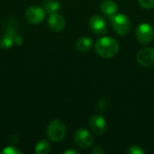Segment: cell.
Returning <instances> with one entry per match:
<instances>
[{
	"mask_svg": "<svg viewBox=\"0 0 154 154\" xmlns=\"http://www.w3.org/2000/svg\"><path fill=\"white\" fill-rule=\"evenodd\" d=\"M105 152H106V151L104 149H102L101 146H96L92 150V153L93 154H103Z\"/></svg>",
	"mask_w": 154,
	"mask_h": 154,
	"instance_id": "20",
	"label": "cell"
},
{
	"mask_svg": "<svg viewBox=\"0 0 154 154\" xmlns=\"http://www.w3.org/2000/svg\"><path fill=\"white\" fill-rule=\"evenodd\" d=\"M100 9L103 14H105L107 16H112L116 14L118 10V5L116 2L112 0H105L100 5Z\"/></svg>",
	"mask_w": 154,
	"mask_h": 154,
	"instance_id": "11",
	"label": "cell"
},
{
	"mask_svg": "<svg viewBox=\"0 0 154 154\" xmlns=\"http://www.w3.org/2000/svg\"><path fill=\"white\" fill-rule=\"evenodd\" d=\"M14 33L13 32H6L0 38V47L2 49H9L12 47L14 43Z\"/></svg>",
	"mask_w": 154,
	"mask_h": 154,
	"instance_id": "14",
	"label": "cell"
},
{
	"mask_svg": "<svg viewBox=\"0 0 154 154\" xmlns=\"http://www.w3.org/2000/svg\"><path fill=\"white\" fill-rule=\"evenodd\" d=\"M14 43L17 46H20L23 43V37L19 36V35H14Z\"/></svg>",
	"mask_w": 154,
	"mask_h": 154,
	"instance_id": "19",
	"label": "cell"
},
{
	"mask_svg": "<svg viewBox=\"0 0 154 154\" xmlns=\"http://www.w3.org/2000/svg\"><path fill=\"white\" fill-rule=\"evenodd\" d=\"M154 36V30L150 23H143L138 25L136 29V38L142 44L150 43Z\"/></svg>",
	"mask_w": 154,
	"mask_h": 154,
	"instance_id": "4",
	"label": "cell"
},
{
	"mask_svg": "<svg viewBox=\"0 0 154 154\" xmlns=\"http://www.w3.org/2000/svg\"><path fill=\"white\" fill-rule=\"evenodd\" d=\"M2 154H21L22 152L14 146H7L5 147L2 151H1Z\"/></svg>",
	"mask_w": 154,
	"mask_h": 154,
	"instance_id": "16",
	"label": "cell"
},
{
	"mask_svg": "<svg viewBox=\"0 0 154 154\" xmlns=\"http://www.w3.org/2000/svg\"><path fill=\"white\" fill-rule=\"evenodd\" d=\"M92 46V40L89 37H80L76 42V49L80 52H87Z\"/></svg>",
	"mask_w": 154,
	"mask_h": 154,
	"instance_id": "12",
	"label": "cell"
},
{
	"mask_svg": "<svg viewBox=\"0 0 154 154\" xmlns=\"http://www.w3.org/2000/svg\"><path fill=\"white\" fill-rule=\"evenodd\" d=\"M110 22L115 32L119 35H126L131 29V22L127 15L124 14H116L110 16Z\"/></svg>",
	"mask_w": 154,
	"mask_h": 154,
	"instance_id": "3",
	"label": "cell"
},
{
	"mask_svg": "<svg viewBox=\"0 0 154 154\" xmlns=\"http://www.w3.org/2000/svg\"><path fill=\"white\" fill-rule=\"evenodd\" d=\"M142 7L145 9H152L154 7V0H138Z\"/></svg>",
	"mask_w": 154,
	"mask_h": 154,
	"instance_id": "18",
	"label": "cell"
},
{
	"mask_svg": "<svg viewBox=\"0 0 154 154\" xmlns=\"http://www.w3.org/2000/svg\"><path fill=\"white\" fill-rule=\"evenodd\" d=\"M89 28L96 34H105L107 32L106 20L100 15H93L89 20Z\"/></svg>",
	"mask_w": 154,
	"mask_h": 154,
	"instance_id": "8",
	"label": "cell"
},
{
	"mask_svg": "<svg viewBox=\"0 0 154 154\" xmlns=\"http://www.w3.org/2000/svg\"><path fill=\"white\" fill-rule=\"evenodd\" d=\"M67 134V128L65 124L59 119L52 120L47 127V136L54 143L61 142Z\"/></svg>",
	"mask_w": 154,
	"mask_h": 154,
	"instance_id": "2",
	"label": "cell"
},
{
	"mask_svg": "<svg viewBox=\"0 0 154 154\" xmlns=\"http://www.w3.org/2000/svg\"><path fill=\"white\" fill-rule=\"evenodd\" d=\"M144 150L139 145H132L128 150L129 154H144Z\"/></svg>",
	"mask_w": 154,
	"mask_h": 154,
	"instance_id": "17",
	"label": "cell"
},
{
	"mask_svg": "<svg viewBox=\"0 0 154 154\" xmlns=\"http://www.w3.org/2000/svg\"><path fill=\"white\" fill-rule=\"evenodd\" d=\"M89 126L96 134L101 135L106 130V119L100 115H95L89 119Z\"/></svg>",
	"mask_w": 154,
	"mask_h": 154,
	"instance_id": "9",
	"label": "cell"
},
{
	"mask_svg": "<svg viewBox=\"0 0 154 154\" xmlns=\"http://www.w3.org/2000/svg\"><path fill=\"white\" fill-rule=\"evenodd\" d=\"M48 25L52 31L60 32L65 28L66 21L61 14L58 13H54V14H51L50 17L48 18Z\"/></svg>",
	"mask_w": 154,
	"mask_h": 154,
	"instance_id": "10",
	"label": "cell"
},
{
	"mask_svg": "<svg viewBox=\"0 0 154 154\" xmlns=\"http://www.w3.org/2000/svg\"><path fill=\"white\" fill-rule=\"evenodd\" d=\"M25 19L28 23L32 24H39L41 23L45 17V10L38 5L29 6L25 11Z\"/></svg>",
	"mask_w": 154,
	"mask_h": 154,
	"instance_id": "6",
	"label": "cell"
},
{
	"mask_svg": "<svg viewBox=\"0 0 154 154\" xmlns=\"http://www.w3.org/2000/svg\"><path fill=\"white\" fill-rule=\"evenodd\" d=\"M34 151L37 154H48L51 152L50 143L45 140H41L35 145Z\"/></svg>",
	"mask_w": 154,
	"mask_h": 154,
	"instance_id": "15",
	"label": "cell"
},
{
	"mask_svg": "<svg viewBox=\"0 0 154 154\" xmlns=\"http://www.w3.org/2000/svg\"><path fill=\"white\" fill-rule=\"evenodd\" d=\"M137 62L146 68H151L154 66V49L145 48L141 50L137 54Z\"/></svg>",
	"mask_w": 154,
	"mask_h": 154,
	"instance_id": "7",
	"label": "cell"
},
{
	"mask_svg": "<svg viewBox=\"0 0 154 154\" xmlns=\"http://www.w3.org/2000/svg\"><path fill=\"white\" fill-rule=\"evenodd\" d=\"M95 50L97 53L102 58H113L119 51V43L116 39L112 37L104 36L96 42Z\"/></svg>",
	"mask_w": 154,
	"mask_h": 154,
	"instance_id": "1",
	"label": "cell"
},
{
	"mask_svg": "<svg viewBox=\"0 0 154 154\" xmlns=\"http://www.w3.org/2000/svg\"><path fill=\"white\" fill-rule=\"evenodd\" d=\"M74 143L81 149H88L93 144L94 137L88 130L79 129L74 134Z\"/></svg>",
	"mask_w": 154,
	"mask_h": 154,
	"instance_id": "5",
	"label": "cell"
},
{
	"mask_svg": "<svg viewBox=\"0 0 154 154\" xmlns=\"http://www.w3.org/2000/svg\"><path fill=\"white\" fill-rule=\"evenodd\" d=\"M79 152L75 150H67L64 152V154H79Z\"/></svg>",
	"mask_w": 154,
	"mask_h": 154,
	"instance_id": "21",
	"label": "cell"
},
{
	"mask_svg": "<svg viewBox=\"0 0 154 154\" xmlns=\"http://www.w3.org/2000/svg\"><path fill=\"white\" fill-rule=\"evenodd\" d=\"M42 5L44 10L50 14L57 13L60 8V4L57 0H43Z\"/></svg>",
	"mask_w": 154,
	"mask_h": 154,
	"instance_id": "13",
	"label": "cell"
}]
</instances>
